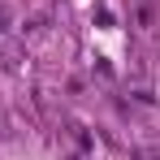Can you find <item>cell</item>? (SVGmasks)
<instances>
[{
	"mask_svg": "<svg viewBox=\"0 0 160 160\" xmlns=\"http://www.w3.org/2000/svg\"><path fill=\"white\" fill-rule=\"evenodd\" d=\"M134 156H138V160H160V147H138Z\"/></svg>",
	"mask_w": 160,
	"mask_h": 160,
	"instance_id": "1",
	"label": "cell"
}]
</instances>
